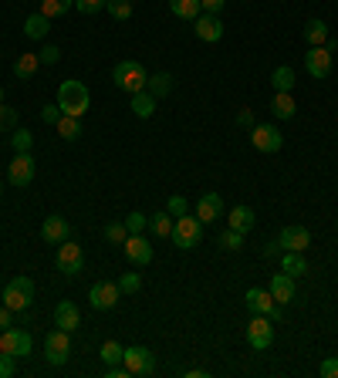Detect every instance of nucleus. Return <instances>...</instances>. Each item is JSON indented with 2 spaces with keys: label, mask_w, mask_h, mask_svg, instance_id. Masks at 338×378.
Here are the masks:
<instances>
[{
  "label": "nucleus",
  "mask_w": 338,
  "mask_h": 378,
  "mask_svg": "<svg viewBox=\"0 0 338 378\" xmlns=\"http://www.w3.org/2000/svg\"><path fill=\"white\" fill-rule=\"evenodd\" d=\"M58 108H61V115H75V118H81V115L92 108L88 85H85V81H75V78L61 81V85H58Z\"/></svg>",
  "instance_id": "obj_1"
},
{
  "label": "nucleus",
  "mask_w": 338,
  "mask_h": 378,
  "mask_svg": "<svg viewBox=\"0 0 338 378\" xmlns=\"http://www.w3.org/2000/svg\"><path fill=\"white\" fill-rule=\"evenodd\" d=\"M112 81H115V88H122V92H129V94H139V92H146V81H149V75H146V68H142L139 61L126 57V61H119V64H115Z\"/></svg>",
  "instance_id": "obj_2"
},
{
  "label": "nucleus",
  "mask_w": 338,
  "mask_h": 378,
  "mask_svg": "<svg viewBox=\"0 0 338 378\" xmlns=\"http://www.w3.org/2000/svg\"><path fill=\"white\" fill-rule=\"evenodd\" d=\"M0 301H4V307H11V311H27V307L34 304V281L24 277V274L14 277V281L4 287Z\"/></svg>",
  "instance_id": "obj_3"
},
{
  "label": "nucleus",
  "mask_w": 338,
  "mask_h": 378,
  "mask_svg": "<svg viewBox=\"0 0 338 378\" xmlns=\"http://www.w3.org/2000/svg\"><path fill=\"white\" fill-rule=\"evenodd\" d=\"M203 240V223H200V216H176V223H173V244L180 246V250H193V246Z\"/></svg>",
  "instance_id": "obj_4"
},
{
  "label": "nucleus",
  "mask_w": 338,
  "mask_h": 378,
  "mask_svg": "<svg viewBox=\"0 0 338 378\" xmlns=\"http://www.w3.org/2000/svg\"><path fill=\"white\" fill-rule=\"evenodd\" d=\"M122 365H126L129 375H152L156 372V355H152L149 348H142V344H132L122 355Z\"/></svg>",
  "instance_id": "obj_5"
},
{
  "label": "nucleus",
  "mask_w": 338,
  "mask_h": 378,
  "mask_svg": "<svg viewBox=\"0 0 338 378\" xmlns=\"http://www.w3.org/2000/svg\"><path fill=\"white\" fill-rule=\"evenodd\" d=\"M247 341H250L254 351H267L274 344V321L264 318V314H254L250 324H247Z\"/></svg>",
  "instance_id": "obj_6"
},
{
  "label": "nucleus",
  "mask_w": 338,
  "mask_h": 378,
  "mask_svg": "<svg viewBox=\"0 0 338 378\" xmlns=\"http://www.w3.org/2000/svg\"><path fill=\"white\" fill-rule=\"evenodd\" d=\"M0 351H7L14 358H24V355L34 351V341H31V335L24 328H7V331H0Z\"/></svg>",
  "instance_id": "obj_7"
},
{
  "label": "nucleus",
  "mask_w": 338,
  "mask_h": 378,
  "mask_svg": "<svg viewBox=\"0 0 338 378\" xmlns=\"http://www.w3.org/2000/svg\"><path fill=\"white\" fill-rule=\"evenodd\" d=\"M72 331H65V328H58V331H51L48 338H44V358H48V365H65L68 361V355H72V338H68Z\"/></svg>",
  "instance_id": "obj_8"
},
{
  "label": "nucleus",
  "mask_w": 338,
  "mask_h": 378,
  "mask_svg": "<svg viewBox=\"0 0 338 378\" xmlns=\"http://www.w3.org/2000/svg\"><path fill=\"white\" fill-rule=\"evenodd\" d=\"M7 183L18 186V189L34 183V155H31V152H18V155H14V162L7 166Z\"/></svg>",
  "instance_id": "obj_9"
},
{
  "label": "nucleus",
  "mask_w": 338,
  "mask_h": 378,
  "mask_svg": "<svg viewBox=\"0 0 338 378\" xmlns=\"http://www.w3.org/2000/svg\"><path fill=\"white\" fill-rule=\"evenodd\" d=\"M55 264L61 274H68V277H75L78 270H85V253H81V246L72 244V240H65V244H58V257Z\"/></svg>",
  "instance_id": "obj_10"
},
{
  "label": "nucleus",
  "mask_w": 338,
  "mask_h": 378,
  "mask_svg": "<svg viewBox=\"0 0 338 378\" xmlns=\"http://www.w3.org/2000/svg\"><path fill=\"white\" fill-rule=\"evenodd\" d=\"M247 307H250L254 314H264V318H271V321H281V304L271 298V290L250 287V290H247Z\"/></svg>",
  "instance_id": "obj_11"
},
{
  "label": "nucleus",
  "mask_w": 338,
  "mask_h": 378,
  "mask_svg": "<svg viewBox=\"0 0 338 378\" xmlns=\"http://www.w3.org/2000/svg\"><path fill=\"white\" fill-rule=\"evenodd\" d=\"M119 298H122V290H119L115 281H98L88 290V304H92L95 311H112L115 304H119Z\"/></svg>",
  "instance_id": "obj_12"
},
{
  "label": "nucleus",
  "mask_w": 338,
  "mask_h": 378,
  "mask_svg": "<svg viewBox=\"0 0 338 378\" xmlns=\"http://www.w3.org/2000/svg\"><path fill=\"white\" fill-rule=\"evenodd\" d=\"M250 146L257 152H281L284 135L278 132V125H254L250 129Z\"/></svg>",
  "instance_id": "obj_13"
},
{
  "label": "nucleus",
  "mask_w": 338,
  "mask_h": 378,
  "mask_svg": "<svg viewBox=\"0 0 338 378\" xmlns=\"http://www.w3.org/2000/svg\"><path fill=\"white\" fill-rule=\"evenodd\" d=\"M304 68H308V75L311 78H328L332 75V48L328 44H321V48H308V55H304Z\"/></svg>",
  "instance_id": "obj_14"
},
{
  "label": "nucleus",
  "mask_w": 338,
  "mask_h": 378,
  "mask_svg": "<svg viewBox=\"0 0 338 378\" xmlns=\"http://www.w3.org/2000/svg\"><path fill=\"white\" fill-rule=\"evenodd\" d=\"M122 250H126L129 264H135V267L152 264V244L142 237V233H129V240L122 244Z\"/></svg>",
  "instance_id": "obj_15"
},
{
  "label": "nucleus",
  "mask_w": 338,
  "mask_h": 378,
  "mask_svg": "<svg viewBox=\"0 0 338 378\" xmlns=\"http://www.w3.org/2000/svg\"><path fill=\"white\" fill-rule=\"evenodd\" d=\"M193 24H196V38L207 41V44H217V41L224 38V20L217 18V14H200Z\"/></svg>",
  "instance_id": "obj_16"
},
{
  "label": "nucleus",
  "mask_w": 338,
  "mask_h": 378,
  "mask_svg": "<svg viewBox=\"0 0 338 378\" xmlns=\"http://www.w3.org/2000/svg\"><path fill=\"white\" fill-rule=\"evenodd\" d=\"M278 244L281 250H295V253H304L308 246H311V233L304 227H284L281 237H278Z\"/></svg>",
  "instance_id": "obj_17"
},
{
  "label": "nucleus",
  "mask_w": 338,
  "mask_h": 378,
  "mask_svg": "<svg viewBox=\"0 0 338 378\" xmlns=\"http://www.w3.org/2000/svg\"><path fill=\"white\" fill-rule=\"evenodd\" d=\"M196 216H200V223H217L224 216V200L217 192H203L196 203Z\"/></svg>",
  "instance_id": "obj_18"
},
{
  "label": "nucleus",
  "mask_w": 338,
  "mask_h": 378,
  "mask_svg": "<svg viewBox=\"0 0 338 378\" xmlns=\"http://www.w3.org/2000/svg\"><path fill=\"white\" fill-rule=\"evenodd\" d=\"M41 237L48 244H65V240H72V223L65 216H48L44 227H41Z\"/></svg>",
  "instance_id": "obj_19"
},
{
  "label": "nucleus",
  "mask_w": 338,
  "mask_h": 378,
  "mask_svg": "<svg viewBox=\"0 0 338 378\" xmlns=\"http://www.w3.org/2000/svg\"><path fill=\"white\" fill-rule=\"evenodd\" d=\"M271 298H274V301L281 304H291L295 301V277H288V274H274V281H271Z\"/></svg>",
  "instance_id": "obj_20"
},
{
  "label": "nucleus",
  "mask_w": 338,
  "mask_h": 378,
  "mask_svg": "<svg viewBox=\"0 0 338 378\" xmlns=\"http://www.w3.org/2000/svg\"><path fill=\"white\" fill-rule=\"evenodd\" d=\"M55 324L58 328H65V331H75L78 324H81V311H78L72 301H61L55 307Z\"/></svg>",
  "instance_id": "obj_21"
},
{
  "label": "nucleus",
  "mask_w": 338,
  "mask_h": 378,
  "mask_svg": "<svg viewBox=\"0 0 338 378\" xmlns=\"http://www.w3.org/2000/svg\"><path fill=\"white\" fill-rule=\"evenodd\" d=\"M227 223H230V230H237V233H250L254 230V209L250 206H234L230 209V216H227Z\"/></svg>",
  "instance_id": "obj_22"
},
{
  "label": "nucleus",
  "mask_w": 338,
  "mask_h": 378,
  "mask_svg": "<svg viewBox=\"0 0 338 378\" xmlns=\"http://www.w3.org/2000/svg\"><path fill=\"white\" fill-rule=\"evenodd\" d=\"M48 31H51V18H44L41 10L24 20V34H27L31 41H44L48 38Z\"/></svg>",
  "instance_id": "obj_23"
},
{
  "label": "nucleus",
  "mask_w": 338,
  "mask_h": 378,
  "mask_svg": "<svg viewBox=\"0 0 338 378\" xmlns=\"http://www.w3.org/2000/svg\"><path fill=\"white\" fill-rule=\"evenodd\" d=\"M304 41H308V48H321V44H328V24H325V20H308V24H304Z\"/></svg>",
  "instance_id": "obj_24"
},
{
  "label": "nucleus",
  "mask_w": 338,
  "mask_h": 378,
  "mask_svg": "<svg viewBox=\"0 0 338 378\" xmlns=\"http://www.w3.org/2000/svg\"><path fill=\"white\" fill-rule=\"evenodd\" d=\"M281 270L288 277H304L308 274V260H304V253H295V250H284V260H281Z\"/></svg>",
  "instance_id": "obj_25"
},
{
  "label": "nucleus",
  "mask_w": 338,
  "mask_h": 378,
  "mask_svg": "<svg viewBox=\"0 0 338 378\" xmlns=\"http://www.w3.org/2000/svg\"><path fill=\"white\" fill-rule=\"evenodd\" d=\"M271 112H274V118H295L298 105H295L291 92H274V98H271Z\"/></svg>",
  "instance_id": "obj_26"
},
{
  "label": "nucleus",
  "mask_w": 338,
  "mask_h": 378,
  "mask_svg": "<svg viewBox=\"0 0 338 378\" xmlns=\"http://www.w3.org/2000/svg\"><path fill=\"white\" fill-rule=\"evenodd\" d=\"M55 129L65 142H75V139H81V118H75V115H61V118L55 122Z\"/></svg>",
  "instance_id": "obj_27"
},
{
  "label": "nucleus",
  "mask_w": 338,
  "mask_h": 378,
  "mask_svg": "<svg viewBox=\"0 0 338 378\" xmlns=\"http://www.w3.org/2000/svg\"><path fill=\"white\" fill-rule=\"evenodd\" d=\"M38 68H41L38 55H20L18 61H14V75H18L20 81H31V78L38 75Z\"/></svg>",
  "instance_id": "obj_28"
},
{
  "label": "nucleus",
  "mask_w": 338,
  "mask_h": 378,
  "mask_svg": "<svg viewBox=\"0 0 338 378\" xmlns=\"http://www.w3.org/2000/svg\"><path fill=\"white\" fill-rule=\"evenodd\" d=\"M169 10L180 20H196L203 7H200V0H169Z\"/></svg>",
  "instance_id": "obj_29"
},
{
  "label": "nucleus",
  "mask_w": 338,
  "mask_h": 378,
  "mask_svg": "<svg viewBox=\"0 0 338 378\" xmlns=\"http://www.w3.org/2000/svg\"><path fill=\"white\" fill-rule=\"evenodd\" d=\"M132 115H135V118H152V115H156V98H152L149 92L132 94Z\"/></svg>",
  "instance_id": "obj_30"
},
{
  "label": "nucleus",
  "mask_w": 338,
  "mask_h": 378,
  "mask_svg": "<svg viewBox=\"0 0 338 378\" xmlns=\"http://www.w3.org/2000/svg\"><path fill=\"white\" fill-rule=\"evenodd\" d=\"M146 92H149L152 98H166V94L173 92V75H166V71L149 75V81H146Z\"/></svg>",
  "instance_id": "obj_31"
},
{
  "label": "nucleus",
  "mask_w": 338,
  "mask_h": 378,
  "mask_svg": "<svg viewBox=\"0 0 338 378\" xmlns=\"http://www.w3.org/2000/svg\"><path fill=\"white\" fill-rule=\"evenodd\" d=\"M173 216H169V209H163V213H152L149 216V227H152V233L156 237H173Z\"/></svg>",
  "instance_id": "obj_32"
},
{
  "label": "nucleus",
  "mask_w": 338,
  "mask_h": 378,
  "mask_svg": "<svg viewBox=\"0 0 338 378\" xmlns=\"http://www.w3.org/2000/svg\"><path fill=\"white\" fill-rule=\"evenodd\" d=\"M98 355H102V361H105L109 368H115V365H122V355H126V348H122L119 341H105V344L98 348Z\"/></svg>",
  "instance_id": "obj_33"
},
{
  "label": "nucleus",
  "mask_w": 338,
  "mask_h": 378,
  "mask_svg": "<svg viewBox=\"0 0 338 378\" xmlns=\"http://www.w3.org/2000/svg\"><path fill=\"white\" fill-rule=\"evenodd\" d=\"M271 85H274V92H291L295 88V71L281 64V68H274V75H271Z\"/></svg>",
  "instance_id": "obj_34"
},
{
  "label": "nucleus",
  "mask_w": 338,
  "mask_h": 378,
  "mask_svg": "<svg viewBox=\"0 0 338 378\" xmlns=\"http://www.w3.org/2000/svg\"><path fill=\"white\" fill-rule=\"evenodd\" d=\"M72 7H75V0H41L38 10L44 18H61V14H68Z\"/></svg>",
  "instance_id": "obj_35"
},
{
  "label": "nucleus",
  "mask_w": 338,
  "mask_h": 378,
  "mask_svg": "<svg viewBox=\"0 0 338 378\" xmlns=\"http://www.w3.org/2000/svg\"><path fill=\"white\" fill-rule=\"evenodd\" d=\"M11 146H14V152H31L34 149V132H27V129H14Z\"/></svg>",
  "instance_id": "obj_36"
},
{
  "label": "nucleus",
  "mask_w": 338,
  "mask_h": 378,
  "mask_svg": "<svg viewBox=\"0 0 338 378\" xmlns=\"http://www.w3.org/2000/svg\"><path fill=\"white\" fill-rule=\"evenodd\" d=\"M105 10H109L115 20H129L132 18V0H109Z\"/></svg>",
  "instance_id": "obj_37"
},
{
  "label": "nucleus",
  "mask_w": 338,
  "mask_h": 378,
  "mask_svg": "<svg viewBox=\"0 0 338 378\" xmlns=\"http://www.w3.org/2000/svg\"><path fill=\"white\" fill-rule=\"evenodd\" d=\"M7 129H18V108L0 102V132H7Z\"/></svg>",
  "instance_id": "obj_38"
},
{
  "label": "nucleus",
  "mask_w": 338,
  "mask_h": 378,
  "mask_svg": "<svg viewBox=\"0 0 338 378\" xmlns=\"http://www.w3.org/2000/svg\"><path fill=\"white\" fill-rule=\"evenodd\" d=\"M105 240H109V244H126V240H129V227H126V223H109V227H105Z\"/></svg>",
  "instance_id": "obj_39"
},
{
  "label": "nucleus",
  "mask_w": 338,
  "mask_h": 378,
  "mask_svg": "<svg viewBox=\"0 0 338 378\" xmlns=\"http://www.w3.org/2000/svg\"><path fill=\"white\" fill-rule=\"evenodd\" d=\"M139 287H142V277H139L135 270H129V274L119 277V290H122V294H135Z\"/></svg>",
  "instance_id": "obj_40"
},
{
  "label": "nucleus",
  "mask_w": 338,
  "mask_h": 378,
  "mask_svg": "<svg viewBox=\"0 0 338 378\" xmlns=\"http://www.w3.org/2000/svg\"><path fill=\"white\" fill-rule=\"evenodd\" d=\"M105 4H109V0H75V10L85 14V18H92L98 10H105Z\"/></svg>",
  "instance_id": "obj_41"
},
{
  "label": "nucleus",
  "mask_w": 338,
  "mask_h": 378,
  "mask_svg": "<svg viewBox=\"0 0 338 378\" xmlns=\"http://www.w3.org/2000/svg\"><path fill=\"white\" fill-rule=\"evenodd\" d=\"M220 246H227V250H241V246H244V233H237V230L220 233Z\"/></svg>",
  "instance_id": "obj_42"
},
{
  "label": "nucleus",
  "mask_w": 338,
  "mask_h": 378,
  "mask_svg": "<svg viewBox=\"0 0 338 378\" xmlns=\"http://www.w3.org/2000/svg\"><path fill=\"white\" fill-rule=\"evenodd\" d=\"M126 227H129V233H142V230L149 227V216H146V213H129Z\"/></svg>",
  "instance_id": "obj_43"
},
{
  "label": "nucleus",
  "mask_w": 338,
  "mask_h": 378,
  "mask_svg": "<svg viewBox=\"0 0 338 378\" xmlns=\"http://www.w3.org/2000/svg\"><path fill=\"white\" fill-rule=\"evenodd\" d=\"M14 372H18V365H14V355L0 351V378H14Z\"/></svg>",
  "instance_id": "obj_44"
},
{
  "label": "nucleus",
  "mask_w": 338,
  "mask_h": 378,
  "mask_svg": "<svg viewBox=\"0 0 338 378\" xmlns=\"http://www.w3.org/2000/svg\"><path fill=\"white\" fill-rule=\"evenodd\" d=\"M189 213V203L183 196H169V216H187Z\"/></svg>",
  "instance_id": "obj_45"
},
{
  "label": "nucleus",
  "mask_w": 338,
  "mask_h": 378,
  "mask_svg": "<svg viewBox=\"0 0 338 378\" xmlns=\"http://www.w3.org/2000/svg\"><path fill=\"white\" fill-rule=\"evenodd\" d=\"M38 57H41V64H55L58 57H61V48H55V44H44L38 51Z\"/></svg>",
  "instance_id": "obj_46"
},
{
  "label": "nucleus",
  "mask_w": 338,
  "mask_h": 378,
  "mask_svg": "<svg viewBox=\"0 0 338 378\" xmlns=\"http://www.w3.org/2000/svg\"><path fill=\"white\" fill-rule=\"evenodd\" d=\"M318 372H321V378H338V358H325Z\"/></svg>",
  "instance_id": "obj_47"
},
{
  "label": "nucleus",
  "mask_w": 338,
  "mask_h": 378,
  "mask_svg": "<svg viewBox=\"0 0 338 378\" xmlns=\"http://www.w3.org/2000/svg\"><path fill=\"white\" fill-rule=\"evenodd\" d=\"M41 118H44L48 125H55L58 118H61V108H58V105H44V108H41Z\"/></svg>",
  "instance_id": "obj_48"
},
{
  "label": "nucleus",
  "mask_w": 338,
  "mask_h": 378,
  "mask_svg": "<svg viewBox=\"0 0 338 378\" xmlns=\"http://www.w3.org/2000/svg\"><path fill=\"white\" fill-rule=\"evenodd\" d=\"M224 4H227V0H200V7H203L207 14H220V10H224Z\"/></svg>",
  "instance_id": "obj_49"
},
{
  "label": "nucleus",
  "mask_w": 338,
  "mask_h": 378,
  "mask_svg": "<svg viewBox=\"0 0 338 378\" xmlns=\"http://www.w3.org/2000/svg\"><path fill=\"white\" fill-rule=\"evenodd\" d=\"M237 125H244V129H254V112H250V108H241V112H237Z\"/></svg>",
  "instance_id": "obj_50"
},
{
  "label": "nucleus",
  "mask_w": 338,
  "mask_h": 378,
  "mask_svg": "<svg viewBox=\"0 0 338 378\" xmlns=\"http://www.w3.org/2000/svg\"><path fill=\"white\" fill-rule=\"evenodd\" d=\"M14 324V311L11 307H0V331H7Z\"/></svg>",
  "instance_id": "obj_51"
},
{
  "label": "nucleus",
  "mask_w": 338,
  "mask_h": 378,
  "mask_svg": "<svg viewBox=\"0 0 338 378\" xmlns=\"http://www.w3.org/2000/svg\"><path fill=\"white\" fill-rule=\"evenodd\" d=\"M0 102H4V88H0Z\"/></svg>",
  "instance_id": "obj_52"
},
{
  "label": "nucleus",
  "mask_w": 338,
  "mask_h": 378,
  "mask_svg": "<svg viewBox=\"0 0 338 378\" xmlns=\"http://www.w3.org/2000/svg\"><path fill=\"white\" fill-rule=\"evenodd\" d=\"M0 189H4V183H0Z\"/></svg>",
  "instance_id": "obj_53"
}]
</instances>
